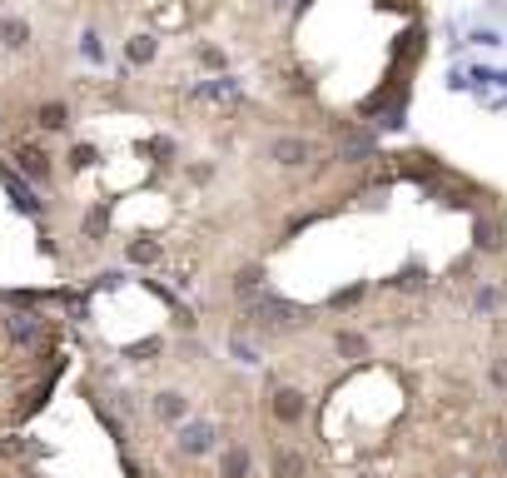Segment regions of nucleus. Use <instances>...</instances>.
<instances>
[{"instance_id": "8", "label": "nucleus", "mask_w": 507, "mask_h": 478, "mask_svg": "<svg viewBox=\"0 0 507 478\" xmlns=\"http://www.w3.org/2000/svg\"><path fill=\"white\" fill-rule=\"evenodd\" d=\"M159 413H164V418H180V413H184V399H180V394H159Z\"/></svg>"}, {"instance_id": "9", "label": "nucleus", "mask_w": 507, "mask_h": 478, "mask_svg": "<svg viewBox=\"0 0 507 478\" xmlns=\"http://www.w3.org/2000/svg\"><path fill=\"white\" fill-rule=\"evenodd\" d=\"M149 55H154V40H149V35L130 40V60H149Z\"/></svg>"}, {"instance_id": "2", "label": "nucleus", "mask_w": 507, "mask_h": 478, "mask_svg": "<svg viewBox=\"0 0 507 478\" xmlns=\"http://www.w3.org/2000/svg\"><path fill=\"white\" fill-rule=\"evenodd\" d=\"M273 159H278V165H304L309 145H304V140H278V145H273Z\"/></svg>"}, {"instance_id": "5", "label": "nucleus", "mask_w": 507, "mask_h": 478, "mask_svg": "<svg viewBox=\"0 0 507 478\" xmlns=\"http://www.w3.org/2000/svg\"><path fill=\"white\" fill-rule=\"evenodd\" d=\"M209 439H214V434H209V423H194V429H189L180 444H184L189 453H199V449H209Z\"/></svg>"}, {"instance_id": "10", "label": "nucleus", "mask_w": 507, "mask_h": 478, "mask_svg": "<svg viewBox=\"0 0 507 478\" xmlns=\"http://www.w3.org/2000/svg\"><path fill=\"white\" fill-rule=\"evenodd\" d=\"M224 473H229V478H244V473H249V458H244V453H229V458H224Z\"/></svg>"}, {"instance_id": "4", "label": "nucleus", "mask_w": 507, "mask_h": 478, "mask_svg": "<svg viewBox=\"0 0 507 478\" xmlns=\"http://www.w3.org/2000/svg\"><path fill=\"white\" fill-rule=\"evenodd\" d=\"M40 125H45V130H65V125H70V110H65V105H45Z\"/></svg>"}, {"instance_id": "6", "label": "nucleus", "mask_w": 507, "mask_h": 478, "mask_svg": "<svg viewBox=\"0 0 507 478\" xmlns=\"http://www.w3.org/2000/svg\"><path fill=\"white\" fill-rule=\"evenodd\" d=\"M273 468H278V478H299L304 458H299V453H278V458H273Z\"/></svg>"}, {"instance_id": "11", "label": "nucleus", "mask_w": 507, "mask_h": 478, "mask_svg": "<svg viewBox=\"0 0 507 478\" xmlns=\"http://www.w3.org/2000/svg\"><path fill=\"white\" fill-rule=\"evenodd\" d=\"M338 349H344V354H363V339H358V334H344V339H338Z\"/></svg>"}, {"instance_id": "13", "label": "nucleus", "mask_w": 507, "mask_h": 478, "mask_svg": "<svg viewBox=\"0 0 507 478\" xmlns=\"http://www.w3.org/2000/svg\"><path fill=\"white\" fill-rule=\"evenodd\" d=\"M130 259H154V244H130Z\"/></svg>"}, {"instance_id": "12", "label": "nucleus", "mask_w": 507, "mask_h": 478, "mask_svg": "<svg viewBox=\"0 0 507 478\" xmlns=\"http://www.w3.org/2000/svg\"><path fill=\"white\" fill-rule=\"evenodd\" d=\"M75 165H80V170H85V165H95V150H90V145H80V150H75Z\"/></svg>"}, {"instance_id": "3", "label": "nucleus", "mask_w": 507, "mask_h": 478, "mask_svg": "<svg viewBox=\"0 0 507 478\" xmlns=\"http://www.w3.org/2000/svg\"><path fill=\"white\" fill-rule=\"evenodd\" d=\"M273 413L284 418V423H294V418L304 413V399H299L294 389H278V399H273Z\"/></svg>"}, {"instance_id": "7", "label": "nucleus", "mask_w": 507, "mask_h": 478, "mask_svg": "<svg viewBox=\"0 0 507 478\" xmlns=\"http://www.w3.org/2000/svg\"><path fill=\"white\" fill-rule=\"evenodd\" d=\"M0 35H6V45H25V40H30V25H25V20H6V30H0Z\"/></svg>"}, {"instance_id": "1", "label": "nucleus", "mask_w": 507, "mask_h": 478, "mask_svg": "<svg viewBox=\"0 0 507 478\" xmlns=\"http://www.w3.org/2000/svg\"><path fill=\"white\" fill-rule=\"evenodd\" d=\"M15 159H20V170H25L30 180H50V159H45V150L20 145V150H15Z\"/></svg>"}]
</instances>
